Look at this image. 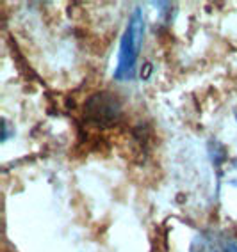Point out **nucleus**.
<instances>
[{
	"instance_id": "1",
	"label": "nucleus",
	"mask_w": 237,
	"mask_h": 252,
	"mask_svg": "<svg viewBox=\"0 0 237 252\" xmlns=\"http://www.w3.org/2000/svg\"><path fill=\"white\" fill-rule=\"evenodd\" d=\"M145 36V18L141 9H134L132 16L128 20V25L123 32L118 52V64L114 69V78L119 82L132 80L136 73V63L139 57V50Z\"/></svg>"
},
{
	"instance_id": "2",
	"label": "nucleus",
	"mask_w": 237,
	"mask_h": 252,
	"mask_svg": "<svg viewBox=\"0 0 237 252\" xmlns=\"http://www.w3.org/2000/svg\"><path fill=\"white\" fill-rule=\"evenodd\" d=\"M193 252H237V243L232 242V240L201 236L193 245Z\"/></svg>"
}]
</instances>
